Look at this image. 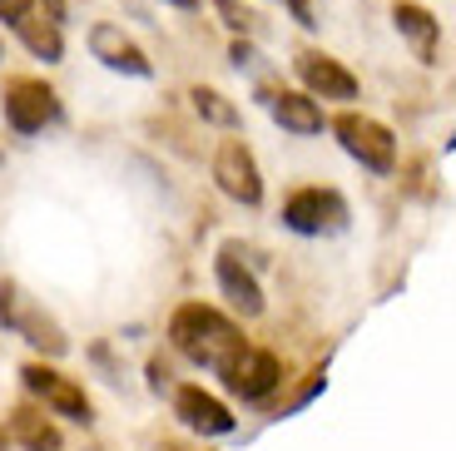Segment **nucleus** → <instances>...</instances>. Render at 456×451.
Returning <instances> with one entry per match:
<instances>
[{
  "label": "nucleus",
  "instance_id": "412c9836",
  "mask_svg": "<svg viewBox=\"0 0 456 451\" xmlns=\"http://www.w3.org/2000/svg\"><path fill=\"white\" fill-rule=\"evenodd\" d=\"M288 11H293V20H297V25H308V30L318 25V15H313V5H308V0H288Z\"/></svg>",
  "mask_w": 456,
  "mask_h": 451
},
{
  "label": "nucleus",
  "instance_id": "6e6552de",
  "mask_svg": "<svg viewBox=\"0 0 456 451\" xmlns=\"http://www.w3.org/2000/svg\"><path fill=\"white\" fill-rule=\"evenodd\" d=\"M218 377H224V387L233 397H243V402H263V397H273L278 382H283V362H278L273 352H263V348H243Z\"/></svg>",
  "mask_w": 456,
  "mask_h": 451
},
{
  "label": "nucleus",
  "instance_id": "dca6fc26",
  "mask_svg": "<svg viewBox=\"0 0 456 451\" xmlns=\"http://www.w3.org/2000/svg\"><path fill=\"white\" fill-rule=\"evenodd\" d=\"M15 35L25 40V50H30L35 60H45V65H60V60H65V35H60L55 20L25 15V20H15Z\"/></svg>",
  "mask_w": 456,
  "mask_h": 451
},
{
  "label": "nucleus",
  "instance_id": "aec40b11",
  "mask_svg": "<svg viewBox=\"0 0 456 451\" xmlns=\"http://www.w3.org/2000/svg\"><path fill=\"white\" fill-rule=\"evenodd\" d=\"M30 5H35V0H0V20H5V25L25 20V15H30Z\"/></svg>",
  "mask_w": 456,
  "mask_h": 451
},
{
  "label": "nucleus",
  "instance_id": "a211bd4d",
  "mask_svg": "<svg viewBox=\"0 0 456 451\" xmlns=\"http://www.w3.org/2000/svg\"><path fill=\"white\" fill-rule=\"evenodd\" d=\"M214 11H218V20H224L228 30H239V35L258 30V11H248L243 0H214Z\"/></svg>",
  "mask_w": 456,
  "mask_h": 451
},
{
  "label": "nucleus",
  "instance_id": "f8f14e48",
  "mask_svg": "<svg viewBox=\"0 0 456 451\" xmlns=\"http://www.w3.org/2000/svg\"><path fill=\"white\" fill-rule=\"evenodd\" d=\"M392 25H397V35L417 50L422 65H436V50H442V20H436L427 5H417V0H397V5H392Z\"/></svg>",
  "mask_w": 456,
  "mask_h": 451
},
{
  "label": "nucleus",
  "instance_id": "4468645a",
  "mask_svg": "<svg viewBox=\"0 0 456 451\" xmlns=\"http://www.w3.org/2000/svg\"><path fill=\"white\" fill-rule=\"evenodd\" d=\"M268 114H273L288 135H303V139L322 135V125H328V119H322V104L313 100L308 90H273L268 94Z\"/></svg>",
  "mask_w": 456,
  "mask_h": 451
},
{
  "label": "nucleus",
  "instance_id": "6ab92c4d",
  "mask_svg": "<svg viewBox=\"0 0 456 451\" xmlns=\"http://www.w3.org/2000/svg\"><path fill=\"white\" fill-rule=\"evenodd\" d=\"M228 60H233L239 70H253V65H258V50H253L248 40H233V50H228Z\"/></svg>",
  "mask_w": 456,
  "mask_h": 451
},
{
  "label": "nucleus",
  "instance_id": "20e7f679",
  "mask_svg": "<svg viewBox=\"0 0 456 451\" xmlns=\"http://www.w3.org/2000/svg\"><path fill=\"white\" fill-rule=\"evenodd\" d=\"M0 110H5V125L15 135H40L45 125L60 119V94L45 79H11L5 94H0Z\"/></svg>",
  "mask_w": 456,
  "mask_h": 451
},
{
  "label": "nucleus",
  "instance_id": "4be33fe9",
  "mask_svg": "<svg viewBox=\"0 0 456 451\" xmlns=\"http://www.w3.org/2000/svg\"><path fill=\"white\" fill-rule=\"evenodd\" d=\"M40 5H45V11H50V20H65V0H40Z\"/></svg>",
  "mask_w": 456,
  "mask_h": 451
},
{
  "label": "nucleus",
  "instance_id": "1a4fd4ad",
  "mask_svg": "<svg viewBox=\"0 0 456 451\" xmlns=\"http://www.w3.org/2000/svg\"><path fill=\"white\" fill-rule=\"evenodd\" d=\"M293 70H297V79H303V90H308L313 100H338V104L357 100V75L342 65V60L322 55V50H303V55L293 60Z\"/></svg>",
  "mask_w": 456,
  "mask_h": 451
},
{
  "label": "nucleus",
  "instance_id": "0eeeda50",
  "mask_svg": "<svg viewBox=\"0 0 456 451\" xmlns=\"http://www.w3.org/2000/svg\"><path fill=\"white\" fill-rule=\"evenodd\" d=\"M214 184L233 203H243V209H258V203H263V174H258V164H253V154H248L243 139H224V144H218Z\"/></svg>",
  "mask_w": 456,
  "mask_h": 451
},
{
  "label": "nucleus",
  "instance_id": "7ed1b4c3",
  "mask_svg": "<svg viewBox=\"0 0 456 451\" xmlns=\"http://www.w3.org/2000/svg\"><path fill=\"white\" fill-rule=\"evenodd\" d=\"M332 135H338V144L347 149L362 169H372V174L397 169V139H392L387 125H377L367 114H338V119H332Z\"/></svg>",
  "mask_w": 456,
  "mask_h": 451
},
{
  "label": "nucleus",
  "instance_id": "f257e3e1",
  "mask_svg": "<svg viewBox=\"0 0 456 451\" xmlns=\"http://www.w3.org/2000/svg\"><path fill=\"white\" fill-rule=\"evenodd\" d=\"M169 338L194 367H208V373H224L228 362L243 352L239 323L224 317L208 303H183L179 313H174V323H169Z\"/></svg>",
  "mask_w": 456,
  "mask_h": 451
},
{
  "label": "nucleus",
  "instance_id": "9d476101",
  "mask_svg": "<svg viewBox=\"0 0 456 451\" xmlns=\"http://www.w3.org/2000/svg\"><path fill=\"white\" fill-rule=\"evenodd\" d=\"M90 55L100 60L104 70H114V75H134V79H149V75H154L149 55L125 35V25H114V20L90 25Z\"/></svg>",
  "mask_w": 456,
  "mask_h": 451
},
{
  "label": "nucleus",
  "instance_id": "2eb2a0df",
  "mask_svg": "<svg viewBox=\"0 0 456 451\" xmlns=\"http://www.w3.org/2000/svg\"><path fill=\"white\" fill-rule=\"evenodd\" d=\"M11 437H15L20 451H60L65 447L60 427L45 417V412H35V406H15L11 412Z\"/></svg>",
  "mask_w": 456,
  "mask_h": 451
},
{
  "label": "nucleus",
  "instance_id": "5701e85b",
  "mask_svg": "<svg viewBox=\"0 0 456 451\" xmlns=\"http://www.w3.org/2000/svg\"><path fill=\"white\" fill-rule=\"evenodd\" d=\"M164 5H174V11H194L199 0H164Z\"/></svg>",
  "mask_w": 456,
  "mask_h": 451
},
{
  "label": "nucleus",
  "instance_id": "423d86ee",
  "mask_svg": "<svg viewBox=\"0 0 456 451\" xmlns=\"http://www.w3.org/2000/svg\"><path fill=\"white\" fill-rule=\"evenodd\" d=\"M20 382H25V392H35L50 412H55V417H69V422H80V427H90V422H94L90 397L69 382V377H60L55 367H45V362H25Z\"/></svg>",
  "mask_w": 456,
  "mask_h": 451
},
{
  "label": "nucleus",
  "instance_id": "9b49d317",
  "mask_svg": "<svg viewBox=\"0 0 456 451\" xmlns=\"http://www.w3.org/2000/svg\"><path fill=\"white\" fill-rule=\"evenodd\" d=\"M174 417L189 431H199V437H228V431L239 427V417L214 392H204V387H179L174 392Z\"/></svg>",
  "mask_w": 456,
  "mask_h": 451
},
{
  "label": "nucleus",
  "instance_id": "39448f33",
  "mask_svg": "<svg viewBox=\"0 0 456 451\" xmlns=\"http://www.w3.org/2000/svg\"><path fill=\"white\" fill-rule=\"evenodd\" d=\"M283 224L303 238L338 234V228H347V199L338 189H297L283 203Z\"/></svg>",
  "mask_w": 456,
  "mask_h": 451
},
{
  "label": "nucleus",
  "instance_id": "ddd939ff",
  "mask_svg": "<svg viewBox=\"0 0 456 451\" xmlns=\"http://www.w3.org/2000/svg\"><path fill=\"white\" fill-rule=\"evenodd\" d=\"M214 278H218V288H224V298L233 303V313H243V317H258V313H263V288H258V278L243 268L233 249H224V253L214 258Z\"/></svg>",
  "mask_w": 456,
  "mask_h": 451
},
{
  "label": "nucleus",
  "instance_id": "f3484780",
  "mask_svg": "<svg viewBox=\"0 0 456 451\" xmlns=\"http://www.w3.org/2000/svg\"><path fill=\"white\" fill-rule=\"evenodd\" d=\"M189 100H194V114L204 119V125H214V129H239L243 125L239 104L228 100V94H218L214 85H194V90H189Z\"/></svg>",
  "mask_w": 456,
  "mask_h": 451
},
{
  "label": "nucleus",
  "instance_id": "f03ea898",
  "mask_svg": "<svg viewBox=\"0 0 456 451\" xmlns=\"http://www.w3.org/2000/svg\"><path fill=\"white\" fill-rule=\"evenodd\" d=\"M0 323L11 327V332H20L25 342H30L35 352H45V357H65L69 352V338L60 332V323L50 313H40V308L25 298L20 283H0Z\"/></svg>",
  "mask_w": 456,
  "mask_h": 451
}]
</instances>
